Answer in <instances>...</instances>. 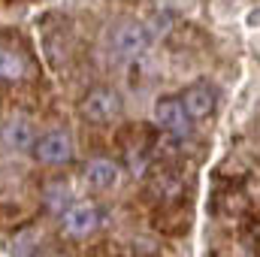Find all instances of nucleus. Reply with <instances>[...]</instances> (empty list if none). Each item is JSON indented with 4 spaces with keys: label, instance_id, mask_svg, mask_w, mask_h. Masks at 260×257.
I'll list each match as a JSON object with an SVG mask.
<instances>
[{
    "label": "nucleus",
    "instance_id": "nucleus-5",
    "mask_svg": "<svg viewBox=\"0 0 260 257\" xmlns=\"http://www.w3.org/2000/svg\"><path fill=\"white\" fill-rule=\"evenodd\" d=\"M154 124L160 130H167L170 136H176V139H185L194 127V118L188 115L182 97H160L154 103Z\"/></svg>",
    "mask_w": 260,
    "mask_h": 257
},
{
    "label": "nucleus",
    "instance_id": "nucleus-9",
    "mask_svg": "<svg viewBox=\"0 0 260 257\" xmlns=\"http://www.w3.org/2000/svg\"><path fill=\"white\" fill-rule=\"evenodd\" d=\"M30 73H34V67L24 52H18L12 46H0V82L15 85V82L30 79Z\"/></svg>",
    "mask_w": 260,
    "mask_h": 257
},
{
    "label": "nucleus",
    "instance_id": "nucleus-2",
    "mask_svg": "<svg viewBox=\"0 0 260 257\" xmlns=\"http://www.w3.org/2000/svg\"><path fill=\"white\" fill-rule=\"evenodd\" d=\"M109 55L115 61H136L148 46H151V34L145 24L139 21H121L115 24V30L109 34Z\"/></svg>",
    "mask_w": 260,
    "mask_h": 257
},
{
    "label": "nucleus",
    "instance_id": "nucleus-1",
    "mask_svg": "<svg viewBox=\"0 0 260 257\" xmlns=\"http://www.w3.org/2000/svg\"><path fill=\"white\" fill-rule=\"evenodd\" d=\"M79 115L91 124H112L124 115V100L115 88L109 85H97L91 88L82 100H79Z\"/></svg>",
    "mask_w": 260,
    "mask_h": 257
},
{
    "label": "nucleus",
    "instance_id": "nucleus-3",
    "mask_svg": "<svg viewBox=\"0 0 260 257\" xmlns=\"http://www.w3.org/2000/svg\"><path fill=\"white\" fill-rule=\"evenodd\" d=\"M100 224H103V209L91 200L70 203L61 215V230L70 239H88L100 230Z\"/></svg>",
    "mask_w": 260,
    "mask_h": 257
},
{
    "label": "nucleus",
    "instance_id": "nucleus-7",
    "mask_svg": "<svg viewBox=\"0 0 260 257\" xmlns=\"http://www.w3.org/2000/svg\"><path fill=\"white\" fill-rule=\"evenodd\" d=\"M0 139H3V145L12 148V151H30L34 142H37V130L30 124V118L12 115V118H6V124L0 130Z\"/></svg>",
    "mask_w": 260,
    "mask_h": 257
},
{
    "label": "nucleus",
    "instance_id": "nucleus-4",
    "mask_svg": "<svg viewBox=\"0 0 260 257\" xmlns=\"http://www.w3.org/2000/svg\"><path fill=\"white\" fill-rule=\"evenodd\" d=\"M30 151L46 167H67L73 160V154H76V145H73V136L67 130L55 127V130H46L43 136H37Z\"/></svg>",
    "mask_w": 260,
    "mask_h": 257
},
{
    "label": "nucleus",
    "instance_id": "nucleus-6",
    "mask_svg": "<svg viewBox=\"0 0 260 257\" xmlns=\"http://www.w3.org/2000/svg\"><path fill=\"white\" fill-rule=\"evenodd\" d=\"M82 182L91 191H112L118 185V164L109 157H91L82 170Z\"/></svg>",
    "mask_w": 260,
    "mask_h": 257
},
{
    "label": "nucleus",
    "instance_id": "nucleus-8",
    "mask_svg": "<svg viewBox=\"0 0 260 257\" xmlns=\"http://www.w3.org/2000/svg\"><path fill=\"white\" fill-rule=\"evenodd\" d=\"M182 103H185L191 118H209L215 112V106H218V91L209 82H197L182 94Z\"/></svg>",
    "mask_w": 260,
    "mask_h": 257
},
{
    "label": "nucleus",
    "instance_id": "nucleus-11",
    "mask_svg": "<svg viewBox=\"0 0 260 257\" xmlns=\"http://www.w3.org/2000/svg\"><path fill=\"white\" fill-rule=\"evenodd\" d=\"M12 257H34V251L40 248V230L37 227H24L12 236Z\"/></svg>",
    "mask_w": 260,
    "mask_h": 257
},
{
    "label": "nucleus",
    "instance_id": "nucleus-10",
    "mask_svg": "<svg viewBox=\"0 0 260 257\" xmlns=\"http://www.w3.org/2000/svg\"><path fill=\"white\" fill-rule=\"evenodd\" d=\"M43 203H46L49 212L64 215V209L73 203V200H70V188H67L64 182H49V185L43 188Z\"/></svg>",
    "mask_w": 260,
    "mask_h": 257
}]
</instances>
